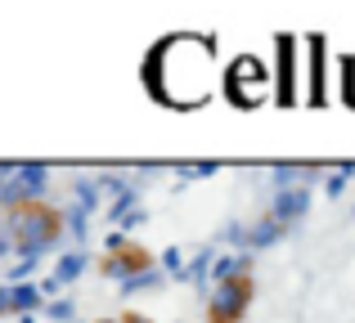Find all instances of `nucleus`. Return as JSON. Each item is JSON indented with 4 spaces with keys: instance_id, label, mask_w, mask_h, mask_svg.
I'll return each instance as SVG.
<instances>
[{
    "instance_id": "nucleus-3",
    "label": "nucleus",
    "mask_w": 355,
    "mask_h": 323,
    "mask_svg": "<svg viewBox=\"0 0 355 323\" xmlns=\"http://www.w3.org/2000/svg\"><path fill=\"white\" fill-rule=\"evenodd\" d=\"M126 323H148V319H139V315H126Z\"/></svg>"
},
{
    "instance_id": "nucleus-1",
    "label": "nucleus",
    "mask_w": 355,
    "mask_h": 323,
    "mask_svg": "<svg viewBox=\"0 0 355 323\" xmlns=\"http://www.w3.org/2000/svg\"><path fill=\"white\" fill-rule=\"evenodd\" d=\"M248 301H252V274H230V279L220 283L211 310H207V323H243Z\"/></svg>"
},
{
    "instance_id": "nucleus-2",
    "label": "nucleus",
    "mask_w": 355,
    "mask_h": 323,
    "mask_svg": "<svg viewBox=\"0 0 355 323\" xmlns=\"http://www.w3.org/2000/svg\"><path fill=\"white\" fill-rule=\"evenodd\" d=\"M121 265H126V270H144V265H148V252H144V247H121Z\"/></svg>"
}]
</instances>
